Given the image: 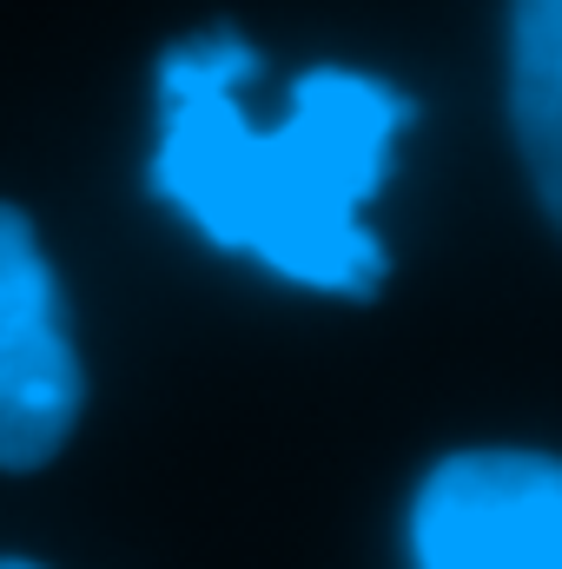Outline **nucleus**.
<instances>
[{
    "mask_svg": "<svg viewBox=\"0 0 562 569\" xmlns=\"http://www.w3.org/2000/svg\"><path fill=\"white\" fill-rule=\"evenodd\" d=\"M418 569H562V470L543 450H456L411 497Z\"/></svg>",
    "mask_w": 562,
    "mask_h": 569,
    "instance_id": "obj_2",
    "label": "nucleus"
},
{
    "mask_svg": "<svg viewBox=\"0 0 562 569\" xmlns=\"http://www.w3.org/2000/svg\"><path fill=\"white\" fill-rule=\"evenodd\" d=\"M0 569H40V563H27V557H0Z\"/></svg>",
    "mask_w": 562,
    "mask_h": 569,
    "instance_id": "obj_5",
    "label": "nucleus"
},
{
    "mask_svg": "<svg viewBox=\"0 0 562 569\" xmlns=\"http://www.w3.org/2000/svg\"><path fill=\"white\" fill-rule=\"evenodd\" d=\"M87 371L67 331L60 279L27 226L0 206V470H40L80 425Z\"/></svg>",
    "mask_w": 562,
    "mask_h": 569,
    "instance_id": "obj_3",
    "label": "nucleus"
},
{
    "mask_svg": "<svg viewBox=\"0 0 562 569\" xmlns=\"http://www.w3.org/2000/svg\"><path fill=\"white\" fill-rule=\"evenodd\" d=\"M510 127L543 212L562 219V0L510 7Z\"/></svg>",
    "mask_w": 562,
    "mask_h": 569,
    "instance_id": "obj_4",
    "label": "nucleus"
},
{
    "mask_svg": "<svg viewBox=\"0 0 562 569\" xmlns=\"http://www.w3.org/2000/svg\"><path fill=\"white\" fill-rule=\"evenodd\" d=\"M259 53L239 33H205L159 67L152 192L192 219L219 252H245L291 284L371 298L391 259L364 226L411 127V100L351 67H311L279 127L239 107Z\"/></svg>",
    "mask_w": 562,
    "mask_h": 569,
    "instance_id": "obj_1",
    "label": "nucleus"
}]
</instances>
